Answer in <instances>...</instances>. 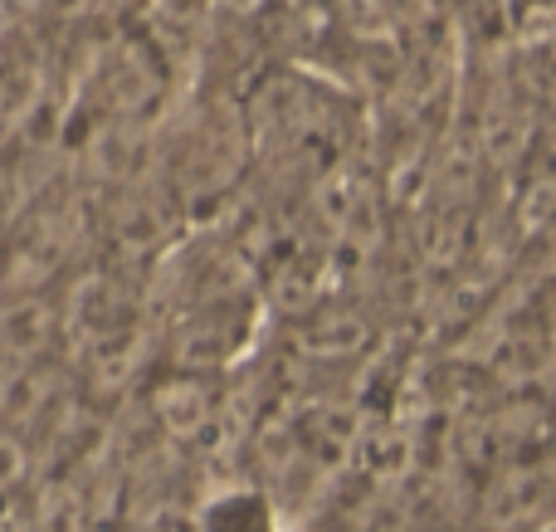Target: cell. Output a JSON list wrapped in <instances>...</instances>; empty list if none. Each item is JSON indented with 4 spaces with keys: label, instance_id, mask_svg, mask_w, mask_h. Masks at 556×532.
Returning <instances> with one entry per match:
<instances>
[{
    "label": "cell",
    "instance_id": "6da1fadb",
    "mask_svg": "<svg viewBox=\"0 0 556 532\" xmlns=\"http://www.w3.org/2000/svg\"><path fill=\"white\" fill-rule=\"evenodd\" d=\"M195 532H278V518L260 489H225L205 498Z\"/></svg>",
    "mask_w": 556,
    "mask_h": 532
},
{
    "label": "cell",
    "instance_id": "7a4b0ae2",
    "mask_svg": "<svg viewBox=\"0 0 556 532\" xmlns=\"http://www.w3.org/2000/svg\"><path fill=\"white\" fill-rule=\"evenodd\" d=\"M156 416L172 435H191L211 420V401H205V387L201 381H172V387L156 396Z\"/></svg>",
    "mask_w": 556,
    "mask_h": 532
},
{
    "label": "cell",
    "instance_id": "3957f363",
    "mask_svg": "<svg viewBox=\"0 0 556 532\" xmlns=\"http://www.w3.org/2000/svg\"><path fill=\"white\" fill-rule=\"evenodd\" d=\"M84 528H88V508L68 484H54L39 494L29 532H84Z\"/></svg>",
    "mask_w": 556,
    "mask_h": 532
},
{
    "label": "cell",
    "instance_id": "277c9868",
    "mask_svg": "<svg viewBox=\"0 0 556 532\" xmlns=\"http://www.w3.org/2000/svg\"><path fill=\"white\" fill-rule=\"evenodd\" d=\"M29 479V449L20 435L0 430V498H10Z\"/></svg>",
    "mask_w": 556,
    "mask_h": 532
}]
</instances>
